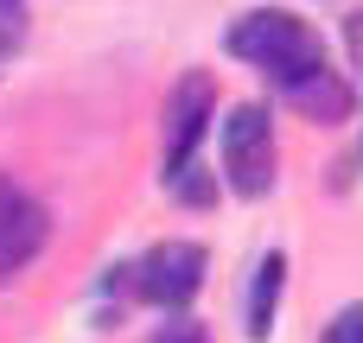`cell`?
I'll return each mask as SVG.
<instances>
[{"instance_id": "cell-7", "label": "cell", "mask_w": 363, "mask_h": 343, "mask_svg": "<svg viewBox=\"0 0 363 343\" xmlns=\"http://www.w3.org/2000/svg\"><path fill=\"white\" fill-rule=\"evenodd\" d=\"M325 343H363V306H345V312L332 318V331H325Z\"/></svg>"}, {"instance_id": "cell-6", "label": "cell", "mask_w": 363, "mask_h": 343, "mask_svg": "<svg viewBox=\"0 0 363 343\" xmlns=\"http://www.w3.org/2000/svg\"><path fill=\"white\" fill-rule=\"evenodd\" d=\"M281 274H287V261H281V255H268V261L255 267V293H249V337H268V331H274V306H281Z\"/></svg>"}, {"instance_id": "cell-4", "label": "cell", "mask_w": 363, "mask_h": 343, "mask_svg": "<svg viewBox=\"0 0 363 343\" xmlns=\"http://www.w3.org/2000/svg\"><path fill=\"white\" fill-rule=\"evenodd\" d=\"M38 248H45V210H38V197H26L19 185L0 178V280H13Z\"/></svg>"}, {"instance_id": "cell-3", "label": "cell", "mask_w": 363, "mask_h": 343, "mask_svg": "<svg viewBox=\"0 0 363 343\" xmlns=\"http://www.w3.org/2000/svg\"><path fill=\"white\" fill-rule=\"evenodd\" d=\"M134 286H140V299H153V306H185V299L204 286V248H198V242H160V248L134 267Z\"/></svg>"}, {"instance_id": "cell-5", "label": "cell", "mask_w": 363, "mask_h": 343, "mask_svg": "<svg viewBox=\"0 0 363 343\" xmlns=\"http://www.w3.org/2000/svg\"><path fill=\"white\" fill-rule=\"evenodd\" d=\"M211 76H185L179 83V95H172V108H166V178H179L185 172V159H191V146H198V134H204V121H211Z\"/></svg>"}, {"instance_id": "cell-2", "label": "cell", "mask_w": 363, "mask_h": 343, "mask_svg": "<svg viewBox=\"0 0 363 343\" xmlns=\"http://www.w3.org/2000/svg\"><path fill=\"white\" fill-rule=\"evenodd\" d=\"M223 172H230V185L242 197H262L274 185V127H268V108H255V102L230 108V121H223Z\"/></svg>"}, {"instance_id": "cell-1", "label": "cell", "mask_w": 363, "mask_h": 343, "mask_svg": "<svg viewBox=\"0 0 363 343\" xmlns=\"http://www.w3.org/2000/svg\"><path fill=\"white\" fill-rule=\"evenodd\" d=\"M230 51L236 57H249L262 76H274L281 83V95L306 115V121H345L351 115V89H345V76L325 64V45H319V32L306 25V19H294V13H242L236 25H230Z\"/></svg>"}]
</instances>
